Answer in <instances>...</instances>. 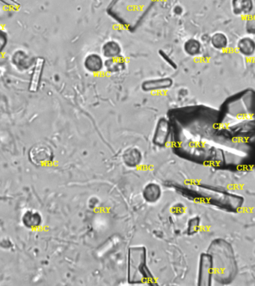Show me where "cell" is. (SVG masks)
<instances>
[{"label": "cell", "mask_w": 255, "mask_h": 286, "mask_svg": "<svg viewBox=\"0 0 255 286\" xmlns=\"http://www.w3.org/2000/svg\"><path fill=\"white\" fill-rule=\"evenodd\" d=\"M50 154V151L47 146L42 144H37L33 146L30 149L29 157L31 162L34 165L42 166L49 161Z\"/></svg>", "instance_id": "obj_1"}, {"label": "cell", "mask_w": 255, "mask_h": 286, "mask_svg": "<svg viewBox=\"0 0 255 286\" xmlns=\"http://www.w3.org/2000/svg\"><path fill=\"white\" fill-rule=\"evenodd\" d=\"M45 60L42 57H38L34 63V69H33L32 79H31L29 91L32 93H36L38 90L40 86L41 76H42L43 70H44Z\"/></svg>", "instance_id": "obj_2"}, {"label": "cell", "mask_w": 255, "mask_h": 286, "mask_svg": "<svg viewBox=\"0 0 255 286\" xmlns=\"http://www.w3.org/2000/svg\"><path fill=\"white\" fill-rule=\"evenodd\" d=\"M171 85V80L166 79L153 80L145 82L144 88L145 90H156L159 89L167 88Z\"/></svg>", "instance_id": "obj_3"}, {"label": "cell", "mask_w": 255, "mask_h": 286, "mask_svg": "<svg viewBox=\"0 0 255 286\" xmlns=\"http://www.w3.org/2000/svg\"><path fill=\"white\" fill-rule=\"evenodd\" d=\"M85 67L90 71H99L103 67V62H102L101 57L96 55L89 56L87 60H85Z\"/></svg>", "instance_id": "obj_4"}, {"label": "cell", "mask_w": 255, "mask_h": 286, "mask_svg": "<svg viewBox=\"0 0 255 286\" xmlns=\"http://www.w3.org/2000/svg\"><path fill=\"white\" fill-rule=\"evenodd\" d=\"M41 218L38 214L32 213V211H28L25 213L23 217V223L27 228H32L37 227L40 222Z\"/></svg>", "instance_id": "obj_5"}, {"label": "cell", "mask_w": 255, "mask_h": 286, "mask_svg": "<svg viewBox=\"0 0 255 286\" xmlns=\"http://www.w3.org/2000/svg\"><path fill=\"white\" fill-rule=\"evenodd\" d=\"M233 7L239 13L249 11L251 7V0H233Z\"/></svg>", "instance_id": "obj_6"}, {"label": "cell", "mask_w": 255, "mask_h": 286, "mask_svg": "<svg viewBox=\"0 0 255 286\" xmlns=\"http://www.w3.org/2000/svg\"><path fill=\"white\" fill-rule=\"evenodd\" d=\"M6 43H7V38H6V33L0 30V53L6 47Z\"/></svg>", "instance_id": "obj_7"}]
</instances>
